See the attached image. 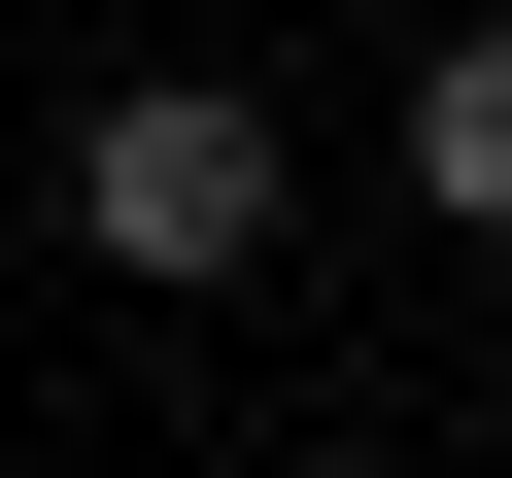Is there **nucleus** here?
<instances>
[{
    "label": "nucleus",
    "instance_id": "obj_2",
    "mask_svg": "<svg viewBox=\"0 0 512 478\" xmlns=\"http://www.w3.org/2000/svg\"><path fill=\"white\" fill-rule=\"evenodd\" d=\"M376 171H410L444 239H512V35H410V103H376Z\"/></svg>",
    "mask_w": 512,
    "mask_h": 478
},
{
    "label": "nucleus",
    "instance_id": "obj_1",
    "mask_svg": "<svg viewBox=\"0 0 512 478\" xmlns=\"http://www.w3.org/2000/svg\"><path fill=\"white\" fill-rule=\"evenodd\" d=\"M274 205H308V137L239 103V69H103V103H69V239H103L137 308H205V274H274Z\"/></svg>",
    "mask_w": 512,
    "mask_h": 478
}]
</instances>
